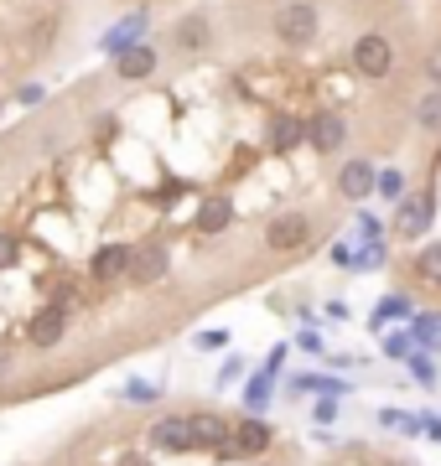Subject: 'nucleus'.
I'll list each match as a JSON object with an SVG mask.
<instances>
[{"label":"nucleus","instance_id":"obj_8","mask_svg":"<svg viewBox=\"0 0 441 466\" xmlns=\"http://www.w3.org/2000/svg\"><path fill=\"white\" fill-rule=\"evenodd\" d=\"M167 269H171L167 244H161V238H146V244H136V259H130V275H125V280L156 285V280H167Z\"/></svg>","mask_w":441,"mask_h":466},{"label":"nucleus","instance_id":"obj_33","mask_svg":"<svg viewBox=\"0 0 441 466\" xmlns=\"http://www.w3.org/2000/svg\"><path fill=\"white\" fill-rule=\"evenodd\" d=\"M296 348H306L312 358H317V352H323V337L312 332V327H302V337H296Z\"/></svg>","mask_w":441,"mask_h":466},{"label":"nucleus","instance_id":"obj_2","mask_svg":"<svg viewBox=\"0 0 441 466\" xmlns=\"http://www.w3.org/2000/svg\"><path fill=\"white\" fill-rule=\"evenodd\" d=\"M348 63H354L358 78H390L395 73V42L385 32H364L348 52Z\"/></svg>","mask_w":441,"mask_h":466},{"label":"nucleus","instance_id":"obj_18","mask_svg":"<svg viewBox=\"0 0 441 466\" xmlns=\"http://www.w3.org/2000/svg\"><path fill=\"white\" fill-rule=\"evenodd\" d=\"M275 379H281L275 368H260L255 379H250V389H244V410H250V415H260V410L271 404V394H275Z\"/></svg>","mask_w":441,"mask_h":466},{"label":"nucleus","instance_id":"obj_21","mask_svg":"<svg viewBox=\"0 0 441 466\" xmlns=\"http://www.w3.org/2000/svg\"><path fill=\"white\" fill-rule=\"evenodd\" d=\"M405 363H410V379L421 383V389H436V379H441V373H436V358H431L426 348H415V352L405 358Z\"/></svg>","mask_w":441,"mask_h":466},{"label":"nucleus","instance_id":"obj_29","mask_svg":"<svg viewBox=\"0 0 441 466\" xmlns=\"http://www.w3.org/2000/svg\"><path fill=\"white\" fill-rule=\"evenodd\" d=\"M16 265H21V238L0 233V275H5V269H16Z\"/></svg>","mask_w":441,"mask_h":466},{"label":"nucleus","instance_id":"obj_13","mask_svg":"<svg viewBox=\"0 0 441 466\" xmlns=\"http://www.w3.org/2000/svg\"><path fill=\"white\" fill-rule=\"evenodd\" d=\"M156 73V47H146V42H136L130 52H119L115 57V78L119 84H146Z\"/></svg>","mask_w":441,"mask_h":466},{"label":"nucleus","instance_id":"obj_17","mask_svg":"<svg viewBox=\"0 0 441 466\" xmlns=\"http://www.w3.org/2000/svg\"><path fill=\"white\" fill-rule=\"evenodd\" d=\"M171 42H177L182 52H203L208 47V16H182L177 32H171Z\"/></svg>","mask_w":441,"mask_h":466},{"label":"nucleus","instance_id":"obj_32","mask_svg":"<svg viewBox=\"0 0 441 466\" xmlns=\"http://www.w3.org/2000/svg\"><path fill=\"white\" fill-rule=\"evenodd\" d=\"M192 342H198V348H203V352H219L223 342H229V332H198V337H192Z\"/></svg>","mask_w":441,"mask_h":466},{"label":"nucleus","instance_id":"obj_19","mask_svg":"<svg viewBox=\"0 0 441 466\" xmlns=\"http://www.w3.org/2000/svg\"><path fill=\"white\" fill-rule=\"evenodd\" d=\"M291 394H348V383L343 379H327V373H302V379H291Z\"/></svg>","mask_w":441,"mask_h":466},{"label":"nucleus","instance_id":"obj_39","mask_svg":"<svg viewBox=\"0 0 441 466\" xmlns=\"http://www.w3.org/2000/svg\"><path fill=\"white\" fill-rule=\"evenodd\" d=\"M0 109H5V104H0Z\"/></svg>","mask_w":441,"mask_h":466},{"label":"nucleus","instance_id":"obj_11","mask_svg":"<svg viewBox=\"0 0 441 466\" xmlns=\"http://www.w3.org/2000/svg\"><path fill=\"white\" fill-rule=\"evenodd\" d=\"M130 259H136V244H125V238H115V244H104V249H94L88 269H94V280H125V275H130Z\"/></svg>","mask_w":441,"mask_h":466},{"label":"nucleus","instance_id":"obj_22","mask_svg":"<svg viewBox=\"0 0 441 466\" xmlns=\"http://www.w3.org/2000/svg\"><path fill=\"white\" fill-rule=\"evenodd\" d=\"M415 327H410V332H415V342H421V348H441V317L436 311H415Z\"/></svg>","mask_w":441,"mask_h":466},{"label":"nucleus","instance_id":"obj_1","mask_svg":"<svg viewBox=\"0 0 441 466\" xmlns=\"http://www.w3.org/2000/svg\"><path fill=\"white\" fill-rule=\"evenodd\" d=\"M271 32L281 36L286 47H306V42H317V32H323V16H317L312 0H286V5H275Z\"/></svg>","mask_w":441,"mask_h":466},{"label":"nucleus","instance_id":"obj_35","mask_svg":"<svg viewBox=\"0 0 441 466\" xmlns=\"http://www.w3.org/2000/svg\"><path fill=\"white\" fill-rule=\"evenodd\" d=\"M333 265L348 269V265H354V249H348V244H333Z\"/></svg>","mask_w":441,"mask_h":466},{"label":"nucleus","instance_id":"obj_25","mask_svg":"<svg viewBox=\"0 0 441 466\" xmlns=\"http://www.w3.org/2000/svg\"><path fill=\"white\" fill-rule=\"evenodd\" d=\"M379 348H385V358H395V363H400V358H410L421 342H415V332H385V342H379Z\"/></svg>","mask_w":441,"mask_h":466},{"label":"nucleus","instance_id":"obj_7","mask_svg":"<svg viewBox=\"0 0 441 466\" xmlns=\"http://www.w3.org/2000/svg\"><path fill=\"white\" fill-rule=\"evenodd\" d=\"M343 140H348V119L343 115L323 109V115L306 119V146H312V156H333V150H343Z\"/></svg>","mask_w":441,"mask_h":466},{"label":"nucleus","instance_id":"obj_9","mask_svg":"<svg viewBox=\"0 0 441 466\" xmlns=\"http://www.w3.org/2000/svg\"><path fill=\"white\" fill-rule=\"evenodd\" d=\"M187 425H192V441H198V446L219 451V456H239L234 431H229V425H223L219 415H208V410H198V415H187Z\"/></svg>","mask_w":441,"mask_h":466},{"label":"nucleus","instance_id":"obj_37","mask_svg":"<svg viewBox=\"0 0 441 466\" xmlns=\"http://www.w3.org/2000/svg\"><path fill=\"white\" fill-rule=\"evenodd\" d=\"M426 78H431V88H441V63H426Z\"/></svg>","mask_w":441,"mask_h":466},{"label":"nucleus","instance_id":"obj_20","mask_svg":"<svg viewBox=\"0 0 441 466\" xmlns=\"http://www.w3.org/2000/svg\"><path fill=\"white\" fill-rule=\"evenodd\" d=\"M395 317H415V306H410V296H385L379 300V306H374V332H385V327H390Z\"/></svg>","mask_w":441,"mask_h":466},{"label":"nucleus","instance_id":"obj_14","mask_svg":"<svg viewBox=\"0 0 441 466\" xmlns=\"http://www.w3.org/2000/svg\"><path fill=\"white\" fill-rule=\"evenodd\" d=\"M140 32H146V11H130L119 26H109V32L99 36V52L104 57H119V52H130L140 42Z\"/></svg>","mask_w":441,"mask_h":466},{"label":"nucleus","instance_id":"obj_16","mask_svg":"<svg viewBox=\"0 0 441 466\" xmlns=\"http://www.w3.org/2000/svg\"><path fill=\"white\" fill-rule=\"evenodd\" d=\"M229 223H234V202H229V198H203V202H198V218H192V228H198V233L213 238V233H223Z\"/></svg>","mask_w":441,"mask_h":466},{"label":"nucleus","instance_id":"obj_24","mask_svg":"<svg viewBox=\"0 0 441 466\" xmlns=\"http://www.w3.org/2000/svg\"><path fill=\"white\" fill-rule=\"evenodd\" d=\"M415 125H421V130H441V88H431V94L415 104Z\"/></svg>","mask_w":441,"mask_h":466},{"label":"nucleus","instance_id":"obj_6","mask_svg":"<svg viewBox=\"0 0 441 466\" xmlns=\"http://www.w3.org/2000/svg\"><path fill=\"white\" fill-rule=\"evenodd\" d=\"M146 446L161 451V456H182V451H192L198 441H192V425H187V415H167V420H156L151 431H146Z\"/></svg>","mask_w":441,"mask_h":466},{"label":"nucleus","instance_id":"obj_28","mask_svg":"<svg viewBox=\"0 0 441 466\" xmlns=\"http://www.w3.org/2000/svg\"><path fill=\"white\" fill-rule=\"evenodd\" d=\"M125 400H130V404H156V400H161V389L146 383V379H130V383H125Z\"/></svg>","mask_w":441,"mask_h":466},{"label":"nucleus","instance_id":"obj_3","mask_svg":"<svg viewBox=\"0 0 441 466\" xmlns=\"http://www.w3.org/2000/svg\"><path fill=\"white\" fill-rule=\"evenodd\" d=\"M431 218H436V192H415V198H400L395 202V223L390 233L395 238H421L426 228H431Z\"/></svg>","mask_w":441,"mask_h":466},{"label":"nucleus","instance_id":"obj_23","mask_svg":"<svg viewBox=\"0 0 441 466\" xmlns=\"http://www.w3.org/2000/svg\"><path fill=\"white\" fill-rule=\"evenodd\" d=\"M415 275H421V285H441V244L415 254Z\"/></svg>","mask_w":441,"mask_h":466},{"label":"nucleus","instance_id":"obj_15","mask_svg":"<svg viewBox=\"0 0 441 466\" xmlns=\"http://www.w3.org/2000/svg\"><path fill=\"white\" fill-rule=\"evenodd\" d=\"M234 446H239V456H265V451L275 446V431L260 415H244L234 425Z\"/></svg>","mask_w":441,"mask_h":466},{"label":"nucleus","instance_id":"obj_36","mask_svg":"<svg viewBox=\"0 0 441 466\" xmlns=\"http://www.w3.org/2000/svg\"><path fill=\"white\" fill-rule=\"evenodd\" d=\"M421 435H431V441H441V420H436V415H421Z\"/></svg>","mask_w":441,"mask_h":466},{"label":"nucleus","instance_id":"obj_5","mask_svg":"<svg viewBox=\"0 0 441 466\" xmlns=\"http://www.w3.org/2000/svg\"><path fill=\"white\" fill-rule=\"evenodd\" d=\"M63 337H68V311L63 306H42L36 317H26V348L32 352L63 348Z\"/></svg>","mask_w":441,"mask_h":466},{"label":"nucleus","instance_id":"obj_30","mask_svg":"<svg viewBox=\"0 0 441 466\" xmlns=\"http://www.w3.org/2000/svg\"><path fill=\"white\" fill-rule=\"evenodd\" d=\"M338 394H323V400L312 404V420H317V425H333V420H338Z\"/></svg>","mask_w":441,"mask_h":466},{"label":"nucleus","instance_id":"obj_26","mask_svg":"<svg viewBox=\"0 0 441 466\" xmlns=\"http://www.w3.org/2000/svg\"><path fill=\"white\" fill-rule=\"evenodd\" d=\"M405 171H379V182H374V192H379V198H385V202H400V198H405Z\"/></svg>","mask_w":441,"mask_h":466},{"label":"nucleus","instance_id":"obj_12","mask_svg":"<svg viewBox=\"0 0 441 466\" xmlns=\"http://www.w3.org/2000/svg\"><path fill=\"white\" fill-rule=\"evenodd\" d=\"M265 146H271V156H291L296 146H306V119L302 115H271Z\"/></svg>","mask_w":441,"mask_h":466},{"label":"nucleus","instance_id":"obj_4","mask_svg":"<svg viewBox=\"0 0 441 466\" xmlns=\"http://www.w3.org/2000/svg\"><path fill=\"white\" fill-rule=\"evenodd\" d=\"M306 238H312V218L306 213H281L265 223V249L271 254H296L306 249Z\"/></svg>","mask_w":441,"mask_h":466},{"label":"nucleus","instance_id":"obj_38","mask_svg":"<svg viewBox=\"0 0 441 466\" xmlns=\"http://www.w3.org/2000/svg\"><path fill=\"white\" fill-rule=\"evenodd\" d=\"M395 466H405V461H395Z\"/></svg>","mask_w":441,"mask_h":466},{"label":"nucleus","instance_id":"obj_31","mask_svg":"<svg viewBox=\"0 0 441 466\" xmlns=\"http://www.w3.org/2000/svg\"><path fill=\"white\" fill-rule=\"evenodd\" d=\"M244 379V358H223L219 363V389H229V383Z\"/></svg>","mask_w":441,"mask_h":466},{"label":"nucleus","instance_id":"obj_34","mask_svg":"<svg viewBox=\"0 0 441 466\" xmlns=\"http://www.w3.org/2000/svg\"><path fill=\"white\" fill-rule=\"evenodd\" d=\"M16 99H21V104H42V84H21Z\"/></svg>","mask_w":441,"mask_h":466},{"label":"nucleus","instance_id":"obj_10","mask_svg":"<svg viewBox=\"0 0 441 466\" xmlns=\"http://www.w3.org/2000/svg\"><path fill=\"white\" fill-rule=\"evenodd\" d=\"M374 182H379V171H374L369 156H354V161H343V171H338V192H343L348 202L374 198Z\"/></svg>","mask_w":441,"mask_h":466},{"label":"nucleus","instance_id":"obj_27","mask_svg":"<svg viewBox=\"0 0 441 466\" xmlns=\"http://www.w3.org/2000/svg\"><path fill=\"white\" fill-rule=\"evenodd\" d=\"M379 425L405 431V435H421V415H400V410H379Z\"/></svg>","mask_w":441,"mask_h":466}]
</instances>
